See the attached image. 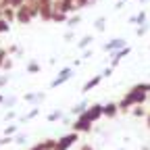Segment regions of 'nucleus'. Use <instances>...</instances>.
Masks as SVG:
<instances>
[{
  "label": "nucleus",
  "instance_id": "1",
  "mask_svg": "<svg viewBox=\"0 0 150 150\" xmlns=\"http://www.w3.org/2000/svg\"><path fill=\"white\" fill-rule=\"evenodd\" d=\"M148 94H150V81H142V83H136L134 88H129L125 92V96L117 102L119 112H129L134 106L146 104L148 102Z\"/></svg>",
  "mask_w": 150,
  "mask_h": 150
},
{
  "label": "nucleus",
  "instance_id": "2",
  "mask_svg": "<svg viewBox=\"0 0 150 150\" xmlns=\"http://www.w3.org/2000/svg\"><path fill=\"white\" fill-rule=\"evenodd\" d=\"M92 121H90V117L86 115V112H81L79 117H75V121H71V131H77V134H90L92 131Z\"/></svg>",
  "mask_w": 150,
  "mask_h": 150
},
{
  "label": "nucleus",
  "instance_id": "3",
  "mask_svg": "<svg viewBox=\"0 0 150 150\" xmlns=\"http://www.w3.org/2000/svg\"><path fill=\"white\" fill-rule=\"evenodd\" d=\"M75 142H79V134L77 131H69V134H65V136H61L56 140L54 150H69V148L75 146Z\"/></svg>",
  "mask_w": 150,
  "mask_h": 150
},
{
  "label": "nucleus",
  "instance_id": "4",
  "mask_svg": "<svg viewBox=\"0 0 150 150\" xmlns=\"http://www.w3.org/2000/svg\"><path fill=\"white\" fill-rule=\"evenodd\" d=\"M75 75V69L73 67H63L61 71H59V75H56V77L50 81V90H56V88H61L63 83H67L71 77Z\"/></svg>",
  "mask_w": 150,
  "mask_h": 150
},
{
  "label": "nucleus",
  "instance_id": "5",
  "mask_svg": "<svg viewBox=\"0 0 150 150\" xmlns=\"http://www.w3.org/2000/svg\"><path fill=\"white\" fill-rule=\"evenodd\" d=\"M125 46H127V40H125V38H112L110 42H106V44L102 46V50L108 52V54H112V52H117V50H121V48H125Z\"/></svg>",
  "mask_w": 150,
  "mask_h": 150
},
{
  "label": "nucleus",
  "instance_id": "6",
  "mask_svg": "<svg viewBox=\"0 0 150 150\" xmlns=\"http://www.w3.org/2000/svg\"><path fill=\"white\" fill-rule=\"evenodd\" d=\"M129 52H131V48H129V46H125V48H121V50H117V52H112V54H110V61H108V67L117 69V67H119V63L125 59V56H129Z\"/></svg>",
  "mask_w": 150,
  "mask_h": 150
},
{
  "label": "nucleus",
  "instance_id": "7",
  "mask_svg": "<svg viewBox=\"0 0 150 150\" xmlns=\"http://www.w3.org/2000/svg\"><path fill=\"white\" fill-rule=\"evenodd\" d=\"M86 115L90 117V121H92V123L100 121V119H102V104H100V102H94V104H90V106L86 108Z\"/></svg>",
  "mask_w": 150,
  "mask_h": 150
},
{
  "label": "nucleus",
  "instance_id": "8",
  "mask_svg": "<svg viewBox=\"0 0 150 150\" xmlns=\"http://www.w3.org/2000/svg\"><path fill=\"white\" fill-rule=\"evenodd\" d=\"M23 100H25L27 104L38 106V104H42V102L46 100V94H44V92H27L25 96H23Z\"/></svg>",
  "mask_w": 150,
  "mask_h": 150
},
{
  "label": "nucleus",
  "instance_id": "9",
  "mask_svg": "<svg viewBox=\"0 0 150 150\" xmlns=\"http://www.w3.org/2000/svg\"><path fill=\"white\" fill-rule=\"evenodd\" d=\"M117 115H119V104H117V102H106V104H102V117L115 119Z\"/></svg>",
  "mask_w": 150,
  "mask_h": 150
},
{
  "label": "nucleus",
  "instance_id": "10",
  "mask_svg": "<svg viewBox=\"0 0 150 150\" xmlns=\"http://www.w3.org/2000/svg\"><path fill=\"white\" fill-rule=\"evenodd\" d=\"M54 11H61V13H73V11H77L73 4V0H54Z\"/></svg>",
  "mask_w": 150,
  "mask_h": 150
},
{
  "label": "nucleus",
  "instance_id": "11",
  "mask_svg": "<svg viewBox=\"0 0 150 150\" xmlns=\"http://www.w3.org/2000/svg\"><path fill=\"white\" fill-rule=\"evenodd\" d=\"M102 73H98V75H92V77L83 83V88H81V94H86V92H90V90H94V88H98L100 83H102Z\"/></svg>",
  "mask_w": 150,
  "mask_h": 150
},
{
  "label": "nucleus",
  "instance_id": "12",
  "mask_svg": "<svg viewBox=\"0 0 150 150\" xmlns=\"http://www.w3.org/2000/svg\"><path fill=\"white\" fill-rule=\"evenodd\" d=\"M54 144H56V140L48 138V140H42V142L33 144V146H31L29 150H54Z\"/></svg>",
  "mask_w": 150,
  "mask_h": 150
},
{
  "label": "nucleus",
  "instance_id": "13",
  "mask_svg": "<svg viewBox=\"0 0 150 150\" xmlns=\"http://www.w3.org/2000/svg\"><path fill=\"white\" fill-rule=\"evenodd\" d=\"M90 104L86 102V100H81V102H77V104H73V108H71V115L73 117H79L81 112H86V108H88Z\"/></svg>",
  "mask_w": 150,
  "mask_h": 150
},
{
  "label": "nucleus",
  "instance_id": "14",
  "mask_svg": "<svg viewBox=\"0 0 150 150\" xmlns=\"http://www.w3.org/2000/svg\"><path fill=\"white\" fill-rule=\"evenodd\" d=\"M25 71H27L29 75H38V73L42 71V67H40V63H38V61H29V63L25 65Z\"/></svg>",
  "mask_w": 150,
  "mask_h": 150
},
{
  "label": "nucleus",
  "instance_id": "15",
  "mask_svg": "<svg viewBox=\"0 0 150 150\" xmlns=\"http://www.w3.org/2000/svg\"><path fill=\"white\" fill-rule=\"evenodd\" d=\"M38 115H40V108H38V106H33L29 112H27V115H23V117H19V121H21V123H27V121H31V119H35Z\"/></svg>",
  "mask_w": 150,
  "mask_h": 150
},
{
  "label": "nucleus",
  "instance_id": "16",
  "mask_svg": "<svg viewBox=\"0 0 150 150\" xmlns=\"http://www.w3.org/2000/svg\"><path fill=\"white\" fill-rule=\"evenodd\" d=\"M146 17H148V13H146V11H140L136 17H129V23H138V25H142V23H146Z\"/></svg>",
  "mask_w": 150,
  "mask_h": 150
},
{
  "label": "nucleus",
  "instance_id": "17",
  "mask_svg": "<svg viewBox=\"0 0 150 150\" xmlns=\"http://www.w3.org/2000/svg\"><path fill=\"white\" fill-rule=\"evenodd\" d=\"M67 19H69L67 13H61V11H54L52 13V21L54 23H67Z\"/></svg>",
  "mask_w": 150,
  "mask_h": 150
},
{
  "label": "nucleus",
  "instance_id": "18",
  "mask_svg": "<svg viewBox=\"0 0 150 150\" xmlns=\"http://www.w3.org/2000/svg\"><path fill=\"white\" fill-rule=\"evenodd\" d=\"M63 117H65L63 110H61V108H54L50 115H48V121H50V123H56V121H63Z\"/></svg>",
  "mask_w": 150,
  "mask_h": 150
},
{
  "label": "nucleus",
  "instance_id": "19",
  "mask_svg": "<svg viewBox=\"0 0 150 150\" xmlns=\"http://www.w3.org/2000/svg\"><path fill=\"white\" fill-rule=\"evenodd\" d=\"M92 42H94V38H92V35H83L81 40L77 42V48L86 50V48H90V46H92Z\"/></svg>",
  "mask_w": 150,
  "mask_h": 150
},
{
  "label": "nucleus",
  "instance_id": "20",
  "mask_svg": "<svg viewBox=\"0 0 150 150\" xmlns=\"http://www.w3.org/2000/svg\"><path fill=\"white\" fill-rule=\"evenodd\" d=\"M2 19H6L8 23H13V21H15V8L4 6V8H2Z\"/></svg>",
  "mask_w": 150,
  "mask_h": 150
},
{
  "label": "nucleus",
  "instance_id": "21",
  "mask_svg": "<svg viewBox=\"0 0 150 150\" xmlns=\"http://www.w3.org/2000/svg\"><path fill=\"white\" fill-rule=\"evenodd\" d=\"M79 23H81V17H79V15H71V17L67 19V25H69V29H75Z\"/></svg>",
  "mask_w": 150,
  "mask_h": 150
},
{
  "label": "nucleus",
  "instance_id": "22",
  "mask_svg": "<svg viewBox=\"0 0 150 150\" xmlns=\"http://www.w3.org/2000/svg\"><path fill=\"white\" fill-rule=\"evenodd\" d=\"M131 115H134L136 119H142V117H146V115H148V112H146V108H144V104H142V106H134Z\"/></svg>",
  "mask_w": 150,
  "mask_h": 150
},
{
  "label": "nucleus",
  "instance_id": "23",
  "mask_svg": "<svg viewBox=\"0 0 150 150\" xmlns=\"http://www.w3.org/2000/svg\"><path fill=\"white\" fill-rule=\"evenodd\" d=\"M94 27H96V31H104V27H106V19H104V17H98L96 21H94Z\"/></svg>",
  "mask_w": 150,
  "mask_h": 150
},
{
  "label": "nucleus",
  "instance_id": "24",
  "mask_svg": "<svg viewBox=\"0 0 150 150\" xmlns=\"http://www.w3.org/2000/svg\"><path fill=\"white\" fill-rule=\"evenodd\" d=\"M148 29H150V25H148V23H142V25H138L136 35H138V38H142V35H146V33H148Z\"/></svg>",
  "mask_w": 150,
  "mask_h": 150
},
{
  "label": "nucleus",
  "instance_id": "25",
  "mask_svg": "<svg viewBox=\"0 0 150 150\" xmlns=\"http://www.w3.org/2000/svg\"><path fill=\"white\" fill-rule=\"evenodd\" d=\"M27 142V136L25 134H15L13 136V144H25Z\"/></svg>",
  "mask_w": 150,
  "mask_h": 150
},
{
  "label": "nucleus",
  "instance_id": "26",
  "mask_svg": "<svg viewBox=\"0 0 150 150\" xmlns=\"http://www.w3.org/2000/svg\"><path fill=\"white\" fill-rule=\"evenodd\" d=\"M6 52H8V56H11V54H17V56H21V54H23V52H21V48H19L17 44H11V46L6 48Z\"/></svg>",
  "mask_w": 150,
  "mask_h": 150
},
{
  "label": "nucleus",
  "instance_id": "27",
  "mask_svg": "<svg viewBox=\"0 0 150 150\" xmlns=\"http://www.w3.org/2000/svg\"><path fill=\"white\" fill-rule=\"evenodd\" d=\"M11 31V23L6 19H0V33H8Z\"/></svg>",
  "mask_w": 150,
  "mask_h": 150
},
{
  "label": "nucleus",
  "instance_id": "28",
  "mask_svg": "<svg viewBox=\"0 0 150 150\" xmlns=\"http://www.w3.org/2000/svg\"><path fill=\"white\" fill-rule=\"evenodd\" d=\"M19 131V125H6L4 127V136H15Z\"/></svg>",
  "mask_w": 150,
  "mask_h": 150
},
{
  "label": "nucleus",
  "instance_id": "29",
  "mask_svg": "<svg viewBox=\"0 0 150 150\" xmlns=\"http://www.w3.org/2000/svg\"><path fill=\"white\" fill-rule=\"evenodd\" d=\"M75 8H86L88 4H92V0H73Z\"/></svg>",
  "mask_w": 150,
  "mask_h": 150
},
{
  "label": "nucleus",
  "instance_id": "30",
  "mask_svg": "<svg viewBox=\"0 0 150 150\" xmlns=\"http://www.w3.org/2000/svg\"><path fill=\"white\" fill-rule=\"evenodd\" d=\"M4 106H8V108H13L15 104H17V98L15 96H11V98H4V102H2Z\"/></svg>",
  "mask_w": 150,
  "mask_h": 150
},
{
  "label": "nucleus",
  "instance_id": "31",
  "mask_svg": "<svg viewBox=\"0 0 150 150\" xmlns=\"http://www.w3.org/2000/svg\"><path fill=\"white\" fill-rule=\"evenodd\" d=\"M0 69H4V71H11V69H13V59H11V56L2 63V67H0Z\"/></svg>",
  "mask_w": 150,
  "mask_h": 150
},
{
  "label": "nucleus",
  "instance_id": "32",
  "mask_svg": "<svg viewBox=\"0 0 150 150\" xmlns=\"http://www.w3.org/2000/svg\"><path fill=\"white\" fill-rule=\"evenodd\" d=\"M8 59V52H6V48H0V67H2V63Z\"/></svg>",
  "mask_w": 150,
  "mask_h": 150
},
{
  "label": "nucleus",
  "instance_id": "33",
  "mask_svg": "<svg viewBox=\"0 0 150 150\" xmlns=\"http://www.w3.org/2000/svg\"><path fill=\"white\" fill-rule=\"evenodd\" d=\"M6 144H13V136H2L0 138V146H6Z\"/></svg>",
  "mask_w": 150,
  "mask_h": 150
},
{
  "label": "nucleus",
  "instance_id": "34",
  "mask_svg": "<svg viewBox=\"0 0 150 150\" xmlns=\"http://www.w3.org/2000/svg\"><path fill=\"white\" fill-rule=\"evenodd\" d=\"M13 119H17V112L15 110H8L6 115H4V121H13Z\"/></svg>",
  "mask_w": 150,
  "mask_h": 150
},
{
  "label": "nucleus",
  "instance_id": "35",
  "mask_svg": "<svg viewBox=\"0 0 150 150\" xmlns=\"http://www.w3.org/2000/svg\"><path fill=\"white\" fill-rule=\"evenodd\" d=\"M8 79H11L8 75H0V90H2V88H4V86L8 83Z\"/></svg>",
  "mask_w": 150,
  "mask_h": 150
},
{
  "label": "nucleus",
  "instance_id": "36",
  "mask_svg": "<svg viewBox=\"0 0 150 150\" xmlns=\"http://www.w3.org/2000/svg\"><path fill=\"white\" fill-rule=\"evenodd\" d=\"M112 71H115L112 67H106V69L102 71V77H104V79H106V77H110V75H112Z\"/></svg>",
  "mask_w": 150,
  "mask_h": 150
},
{
  "label": "nucleus",
  "instance_id": "37",
  "mask_svg": "<svg viewBox=\"0 0 150 150\" xmlns=\"http://www.w3.org/2000/svg\"><path fill=\"white\" fill-rule=\"evenodd\" d=\"M63 38H65V40H67V42H71V40H73V29H69V31H65V35H63Z\"/></svg>",
  "mask_w": 150,
  "mask_h": 150
},
{
  "label": "nucleus",
  "instance_id": "38",
  "mask_svg": "<svg viewBox=\"0 0 150 150\" xmlns=\"http://www.w3.org/2000/svg\"><path fill=\"white\" fill-rule=\"evenodd\" d=\"M79 150H94V146H92V144H88V142H83V144L79 146Z\"/></svg>",
  "mask_w": 150,
  "mask_h": 150
},
{
  "label": "nucleus",
  "instance_id": "39",
  "mask_svg": "<svg viewBox=\"0 0 150 150\" xmlns=\"http://www.w3.org/2000/svg\"><path fill=\"white\" fill-rule=\"evenodd\" d=\"M90 56H92V48H86L83 50V59H90Z\"/></svg>",
  "mask_w": 150,
  "mask_h": 150
},
{
  "label": "nucleus",
  "instance_id": "40",
  "mask_svg": "<svg viewBox=\"0 0 150 150\" xmlns=\"http://www.w3.org/2000/svg\"><path fill=\"white\" fill-rule=\"evenodd\" d=\"M79 65H81V59H75V61H73V65H71V67H73V69H75V67H79Z\"/></svg>",
  "mask_w": 150,
  "mask_h": 150
},
{
  "label": "nucleus",
  "instance_id": "41",
  "mask_svg": "<svg viewBox=\"0 0 150 150\" xmlns=\"http://www.w3.org/2000/svg\"><path fill=\"white\" fill-rule=\"evenodd\" d=\"M146 125L150 127V112H148V115H146Z\"/></svg>",
  "mask_w": 150,
  "mask_h": 150
},
{
  "label": "nucleus",
  "instance_id": "42",
  "mask_svg": "<svg viewBox=\"0 0 150 150\" xmlns=\"http://www.w3.org/2000/svg\"><path fill=\"white\" fill-rule=\"evenodd\" d=\"M4 102V96H2V94H0V104H2Z\"/></svg>",
  "mask_w": 150,
  "mask_h": 150
},
{
  "label": "nucleus",
  "instance_id": "43",
  "mask_svg": "<svg viewBox=\"0 0 150 150\" xmlns=\"http://www.w3.org/2000/svg\"><path fill=\"white\" fill-rule=\"evenodd\" d=\"M140 2H142V4H146V2H150V0H140Z\"/></svg>",
  "mask_w": 150,
  "mask_h": 150
},
{
  "label": "nucleus",
  "instance_id": "44",
  "mask_svg": "<svg viewBox=\"0 0 150 150\" xmlns=\"http://www.w3.org/2000/svg\"><path fill=\"white\" fill-rule=\"evenodd\" d=\"M27 2H35V0H27Z\"/></svg>",
  "mask_w": 150,
  "mask_h": 150
},
{
  "label": "nucleus",
  "instance_id": "45",
  "mask_svg": "<svg viewBox=\"0 0 150 150\" xmlns=\"http://www.w3.org/2000/svg\"><path fill=\"white\" fill-rule=\"evenodd\" d=\"M148 102H150V94H148Z\"/></svg>",
  "mask_w": 150,
  "mask_h": 150
},
{
  "label": "nucleus",
  "instance_id": "46",
  "mask_svg": "<svg viewBox=\"0 0 150 150\" xmlns=\"http://www.w3.org/2000/svg\"><path fill=\"white\" fill-rule=\"evenodd\" d=\"M125 2H129V0H125Z\"/></svg>",
  "mask_w": 150,
  "mask_h": 150
},
{
  "label": "nucleus",
  "instance_id": "47",
  "mask_svg": "<svg viewBox=\"0 0 150 150\" xmlns=\"http://www.w3.org/2000/svg\"><path fill=\"white\" fill-rule=\"evenodd\" d=\"M92 2H94V0H92Z\"/></svg>",
  "mask_w": 150,
  "mask_h": 150
},
{
  "label": "nucleus",
  "instance_id": "48",
  "mask_svg": "<svg viewBox=\"0 0 150 150\" xmlns=\"http://www.w3.org/2000/svg\"><path fill=\"white\" fill-rule=\"evenodd\" d=\"M121 150H123V148H121Z\"/></svg>",
  "mask_w": 150,
  "mask_h": 150
}]
</instances>
